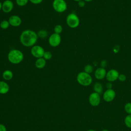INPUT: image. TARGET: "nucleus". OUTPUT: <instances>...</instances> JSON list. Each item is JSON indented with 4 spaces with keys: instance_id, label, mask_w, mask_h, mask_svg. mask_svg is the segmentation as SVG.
Segmentation results:
<instances>
[{
    "instance_id": "nucleus-23",
    "label": "nucleus",
    "mask_w": 131,
    "mask_h": 131,
    "mask_svg": "<svg viewBox=\"0 0 131 131\" xmlns=\"http://www.w3.org/2000/svg\"><path fill=\"white\" fill-rule=\"evenodd\" d=\"M63 28L61 25H56L54 28V33L60 34L62 31Z\"/></svg>"
},
{
    "instance_id": "nucleus-7",
    "label": "nucleus",
    "mask_w": 131,
    "mask_h": 131,
    "mask_svg": "<svg viewBox=\"0 0 131 131\" xmlns=\"http://www.w3.org/2000/svg\"><path fill=\"white\" fill-rule=\"evenodd\" d=\"M45 52V51L43 47L39 45H34L31 49L32 55L36 58L42 57Z\"/></svg>"
},
{
    "instance_id": "nucleus-33",
    "label": "nucleus",
    "mask_w": 131,
    "mask_h": 131,
    "mask_svg": "<svg viewBox=\"0 0 131 131\" xmlns=\"http://www.w3.org/2000/svg\"><path fill=\"white\" fill-rule=\"evenodd\" d=\"M84 2H91L93 0H83Z\"/></svg>"
},
{
    "instance_id": "nucleus-31",
    "label": "nucleus",
    "mask_w": 131,
    "mask_h": 131,
    "mask_svg": "<svg viewBox=\"0 0 131 131\" xmlns=\"http://www.w3.org/2000/svg\"><path fill=\"white\" fill-rule=\"evenodd\" d=\"M0 131H7L6 126L2 124H0Z\"/></svg>"
},
{
    "instance_id": "nucleus-3",
    "label": "nucleus",
    "mask_w": 131,
    "mask_h": 131,
    "mask_svg": "<svg viewBox=\"0 0 131 131\" xmlns=\"http://www.w3.org/2000/svg\"><path fill=\"white\" fill-rule=\"evenodd\" d=\"M77 81L81 85L88 86L92 83L93 79L90 74L83 71L79 72L77 76Z\"/></svg>"
},
{
    "instance_id": "nucleus-13",
    "label": "nucleus",
    "mask_w": 131,
    "mask_h": 131,
    "mask_svg": "<svg viewBox=\"0 0 131 131\" xmlns=\"http://www.w3.org/2000/svg\"><path fill=\"white\" fill-rule=\"evenodd\" d=\"M106 75V71L104 68H97L95 72L94 76L98 80H102L105 78Z\"/></svg>"
},
{
    "instance_id": "nucleus-32",
    "label": "nucleus",
    "mask_w": 131,
    "mask_h": 131,
    "mask_svg": "<svg viewBox=\"0 0 131 131\" xmlns=\"http://www.w3.org/2000/svg\"><path fill=\"white\" fill-rule=\"evenodd\" d=\"M2 9V3L0 2V11Z\"/></svg>"
},
{
    "instance_id": "nucleus-17",
    "label": "nucleus",
    "mask_w": 131,
    "mask_h": 131,
    "mask_svg": "<svg viewBox=\"0 0 131 131\" xmlns=\"http://www.w3.org/2000/svg\"><path fill=\"white\" fill-rule=\"evenodd\" d=\"M3 78L6 80H10L12 79L13 76V74L11 70H6L2 74Z\"/></svg>"
},
{
    "instance_id": "nucleus-19",
    "label": "nucleus",
    "mask_w": 131,
    "mask_h": 131,
    "mask_svg": "<svg viewBox=\"0 0 131 131\" xmlns=\"http://www.w3.org/2000/svg\"><path fill=\"white\" fill-rule=\"evenodd\" d=\"M10 24L8 20H3L0 23V28L2 29H7L10 26Z\"/></svg>"
},
{
    "instance_id": "nucleus-9",
    "label": "nucleus",
    "mask_w": 131,
    "mask_h": 131,
    "mask_svg": "<svg viewBox=\"0 0 131 131\" xmlns=\"http://www.w3.org/2000/svg\"><path fill=\"white\" fill-rule=\"evenodd\" d=\"M116 92L113 89H107L103 93V99L106 102H111L115 98Z\"/></svg>"
},
{
    "instance_id": "nucleus-27",
    "label": "nucleus",
    "mask_w": 131,
    "mask_h": 131,
    "mask_svg": "<svg viewBox=\"0 0 131 131\" xmlns=\"http://www.w3.org/2000/svg\"><path fill=\"white\" fill-rule=\"evenodd\" d=\"M107 61L105 60H102V61H101L100 65V67L102 68H105L107 66Z\"/></svg>"
},
{
    "instance_id": "nucleus-4",
    "label": "nucleus",
    "mask_w": 131,
    "mask_h": 131,
    "mask_svg": "<svg viewBox=\"0 0 131 131\" xmlns=\"http://www.w3.org/2000/svg\"><path fill=\"white\" fill-rule=\"evenodd\" d=\"M66 23L70 28L74 29L78 27L79 25L80 19L76 14L71 13L67 16Z\"/></svg>"
},
{
    "instance_id": "nucleus-26",
    "label": "nucleus",
    "mask_w": 131,
    "mask_h": 131,
    "mask_svg": "<svg viewBox=\"0 0 131 131\" xmlns=\"http://www.w3.org/2000/svg\"><path fill=\"white\" fill-rule=\"evenodd\" d=\"M118 79L120 81H121V82H123L124 81L126 80V76L125 74H119V77H118Z\"/></svg>"
},
{
    "instance_id": "nucleus-22",
    "label": "nucleus",
    "mask_w": 131,
    "mask_h": 131,
    "mask_svg": "<svg viewBox=\"0 0 131 131\" xmlns=\"http://www.w3.org/2000/svg\"><path fill=\"white\" fill-rule=\"evenodd\" d=\"M125 112L128 114H131V102H127L126 103L124 107Z\"/></svg>"
},
{
    "instance_id": "nucleus-21",
    "label": "nucleus",
    "mask_w": 131,
    "mask_h": 131,
    "mask_svg": "<svg viewBox=\"0 0 131 131\" xmlns=\"http://www.w3.org/2000/svg\"><path fill=\"white\" fill-rule=\"evenodd\" d=\"M84 72L90 74L93 72V67L91 64H86L84 68Z\"/></svg>"
},
{
    "instance_id": "nucleus-1",
    "label": "nucleus",
    "mask_w": 131,
    "mask_h": 131,
    "mask_svg": "<svg viewBox=\"0 0 131 131\" xmlns=\"http://www.w3.org/2000/svg\"><path fill=\"white\" fill-rule=\"evenodd\" d=\"M37 34L32 30H24L19 37L20 42L24 46L32 47L35 45L38 39Z\"/></svg>"
},
{
    "instance_id": "nucleus-37",
    "label": "nucleus",
    "mask_w": 131,
    "mask_h": 131,
    "mask_svg": "<svg viewBox=\"0 0 131 131\" xmlns=\"http://www.w3.org/2000/svg\"></svg>"
},
{
    "instance_id": "nucleus-15",
    "label": "nucleus",
    "mask_w": 131,
    "mask_h": 131,
    "mask_svg": "<svg viewBox=\"0 0 131 131\" xmlns=\"http://www.w3.org/2000/svg\"><path fill=\"white\" fill-rule=\"evenodd\" d=\"M46 65V60L43 58H37L35 62V67L39 69H41L45 68Z\"/></svg>"
},
{
    "instance_id": "nucleus-12",
    "label": "nucleus",
    "mask_w": 131,
    "mask_h": 131,
    "mask_svg": "<svg viewBox=\"0 0 131 131\" xmlns=\"http://www.w3.org/2000/svg\"><path fill=\"white\" fill-rule=\"evenodd\" d=\"M14 5L12 1L5 0L2 3V10L4 12L8 13L10 12L13 9Z\"/></svg>"
},
{
    "instance_id": "nucleus-28",
    "label": "nucleus",
    "mask_w": 131,
    "mask_h": 131,
    "mask_svg": "<svg viewBox=\"0 0 131 131\" xmlns=\"http://www.w3.org/2000/svg\"><path fill=\"white\" fill-rule=\"evenodd\" d=\"M29 1L33 4L38 5V4L41 3L43 1V0H29Z\"/></svg>"
},
{
    "instance_id": "nucleus-35",
    "label": "nucleus",
    "mask_w": 131,
    "mask_h": 131,
    "mask_svg": "<svg viewBox=\"0 0 131 131\" xmlns=\"http://www.w3.org/2000/svg\"><path fill=\"white\" fill-rule=\"evenodd\" d=\"M101 131H110L108 129H104L103 130H102Z\"/></svg>"
},
{
    "instance_id": "nucleus-36",
    "label": "nucleus",
    "mask_w": 131,
    "mask_h": 131,
    "mask_svg": "<svg viewBox=\"0 0 131 131\" xmlns=\"http://www.w3.org/2000/svg\"><path fill=\"white\" fill-rule=\"evenodd\" d=\"M73 1H75V2H78L79 1H81V0H73Z\"/></svg>"
},
{
    "instance_id": "nucleus-6",
    "label": "nucleus",
    "mask_w": 131,
    "mask_h": 131,
    "mask_svg": "<svg viewBox=\"0 0 131 131\" xmlns=\"http://www.w3.org/2000/svg\"><path fill=\"white\" fill-rule=\"evenodd\" d=\"M61 41V38L60 34L53 33L50 35L48 38L49 45L52 47H56L58 46Z\"/></svg>"
},
{
    "instance_id": "nucleus-34",
    "label": "nucleus",
    "mask_w": 131,
    "mask_h": 131,
    "mask_svg": "<svg viewBox=\"0 0 131 131\" xmlns=\"http://www.w3.org/2000/svg\"><path fill=\"white\" fill-rule=\"evenodd\" d=\"M87 131H96V130H94V129H91L88 130Z\"/></svg>"
},
{
    "instance_id": "nucleus-14",
    "label": "nucleus",
    "mask_w": 131,
    "mask_h": 131,
    "mask_svg": "<svg viewBox=\"0 0 131 131\" xmlns=\"http://www.w3.org/2000/svg\"><path fill=\"white\" fill-rule=\"evenodd\" d=\"M9 86L8 84L4 81H0V94H7L9 92Z\"/></svg>"
},
{
    "instance_id": "nucleus-5",
    "label": "nucleus",
    "mask_w": 131,
    "mask_h": 131,
    "mask_svg": "<svg viewBox=\"0 0 131 131\" xmlns=\"http://www.w3.org/2000/svg\"><path fill=\"white\" fill-rule=\"evenodd\" d=\"M54 10L58 13H62L67 9V4L65 0H54L52 3Z\"/></svg>"
},
{
    "instance_id": "nucleus-10",
    "label": "nucleus",
    "mask_w": 131,
    "mask_h": 131,
    "mask_svg": "<svg viewBox=\"0 0 131 131\" xmlns=\"http://www.w3.org/2000/svg\"><path fill=\"white\" fill-rule=\"evenodd\" d=\"M119 75L118 71L115 69H111L106 72V79L108 82H114L118 79Z\"/></svg>"
},
{
    "instance_id": "nucleus-2",
    "label": "nucleus",
    "mask_w": 131,
    "mask_h": 131,
    "mask_svg": "<svg viewBox=\"0 0 131 131\" xmlns=\"http://www.w3.org/2000/svg\"><path fill=\"white\" fill-rule=\"evenodd\" d=\"M7 57L10 62L14 64H17L23 60L24 54L19 50L12 49L9 52Z\"/></svg>"
},
{
    "instance_id": "nucleus-16",
    "label": "nucleus",
    "mask_w": 131,
    "mask_h": 131,
    "mask_svg": "<svg viewBox=\"0 0 131 131\" xmlns=\"http://www.w3.org/2000/svg\"><path fill=\"white\" fill-rule=\"evenodd\" d=\"M93 90L95 92L101 95L103 93V85L100 82H97L93 85Z\"/></svg>"
},
{
    "instance_id": "nucleus-30",
    "label": "nucleus",
    "mask_w": 131,
    "mask_h": 131,
    "mask_svg": "<svg viewBox=\"0 0 131 131\" xmlns=\"http://www.w3.org/2000/svg\"><path fill=\"white\" fill-rule=\"evenodd\" d=\"M105 86L106 88L107 89H112V87H113V84L112 83V82H108L106 83L105 84Z\"/></svg>"
},
{
    "instance_id": "nucleus-18",
    "label": "nucleus",
    "mask_w": 131,
    "mask_h": 131,
    "mask_svg": "<svg viewBox=\"0 0 131 131\" xmlns=\"http://www.w3.org/2000/svg\"><path fill=\"white\" fill-rule=\"evenodd\" d=\"M124 124L126 126L129 128H131V114L127 115L124 118Z\"/></svg>"
},
{
    "instance_id": "nucleus-20",
    "label": "nucleus",
    "mask_w": 131,
    "mask_h": 131,
    "mask_svg": "<svg viewBox=\"0 0 131 131\" xmlns=\"http://www.w3.org/2000/svg\"><path fill=\"white\" fill-rule=\"evenodd\" d=\"M37 34L38 37L40 38H45L47 37V36L48 35L47 32L45 30H43V29L39 30Z\"/></svg>"
},
{
    "instance_id": "nucleus-8",
    "label": "nucleus",
    "mask_w": 131,
    "mask_h": 131,
    "mask_svg": "<svg viewBox=\"0 0 131 131\" xmlns=\"http://www.w3.org/2000/svg\"><path fill=\"white\" fill-rule=\"evenodd\" d=\"M89 103L93 106H97L101 102L100 95L95 92L92 93L89 97Z\"/></svg>"
},
{
    "instance_id": "nucleus-24",
    "label": "nucleus",
    "mask_w": 131,
    "mask_h": 131,
    "mask_svg": "<svg viewBox=\"0 0 131 131\" xmlns=\"http://www.w3.org/2000/svg\"><path fill=\"white\" fill-rule=\"evenodd\" d=\"M29 0H16V4L20 7H23L26 6Z\"/></svg>"
},
{
    "instance_id": "nucleus-11",
    "label": "nucleus",
    "mask_w": 131,
    "mask_h": 131,
    "mask_svg": "<svg viewBox=\"0 0 131 131\" xmlns=\"http://www.w3.org/2000/svg\"><path fill=\"white\" fill-rule=\"evenodd\" d=\"M9 24L10 26L17 27L19 26L22 22L21 18L16 15H11L8 19Z\"/></svg>"
},
{
    "instance_id": "nucleus-29",
    "label": "nucleus",
    "mask_w": 131,
    "mask_h": 131,
    "mask_svg": "<svg viewBox=\"0 0 131 131\" xmlns=\"http://www.w3.org/2000/svg\"><path fill=\"white\" fill-rule=\"evenodd\" d=\"M85 2L83 0H81L78 2V5L80 8H83L85 6Z\"/></svg>"
},
{
    "instance_id": "nucleus-25",
    "label": "nucleus",
    "mask_w": 131,
    "mask_h": 131,
    "mask_svg": "<svg viewBox=\"0 0 131 131\" xmlns=\"http://www.w3.org/2000/svg\"><path fill=\"white\" fill-rule=\"evenodd\" d=\"M52 54L50 51H45L42 57L46 60H49L52 58Z\"/></svg>"
}]
</instances>
